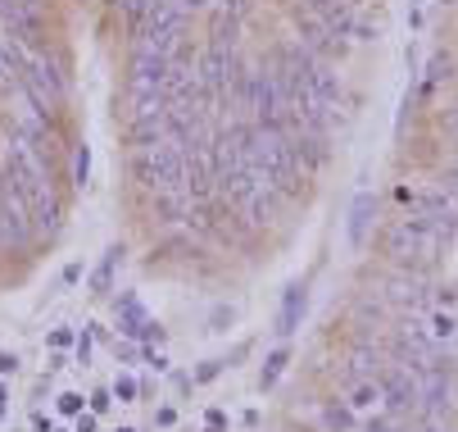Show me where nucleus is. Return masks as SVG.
Wrapping results in <instances>:
<instances>
[{
  "instance_id": "1",
  "label": "nucleus",
  "mask_w": 458,
  "mask_h": 432,
  "mask_svg": "<svg viewBox=\"0 0 458 432\" xmlns=\"http://www.w3.org/2000/svg\"><path fill=\"white\" fill-rule=\"evenodd\" d=\"M182 168H186V151H177L173 142L164 146H137L132 151V177L155 196L164 187H182Z\"/></svg>"
},
{
  "instance_id": "2",
  "label": "nucleus",
  "mask_w": 458,
  "mask_h": 432,
  "mask_svg": "<svg viewBox=\"0 0 458 432\" xmlns=\"http://www.w3.org/2000/svg\"><path fill=\"white\" fill-rule=\"evenodd\" d=\"M32 210L10 168H0V246H28L32 241Z\"/></svg>"
},
{
  "instance_id": "3",
  "label": "nucleus",
  "mask_w": 458,
  "mask_h": 432,
  "mask_svg": "<svg viewBox=\"0 0 458 432\" xmlns=\"http://www.w3.org/2000/svg\"><path fill=\"white\" fill-rule=\"evenodd\" d=\"M186 19H191V14H186L182 0H155L150 14H146V23H141V32H137V46L173 55V46L186 37Z\"/></svg>"
},
{
  "instance_id": "4",
  "label": "nucleus",
  "mask_w": 458,
  "mask_h": 432,
  "mask_svg": "<svg viewBox=\"0 0 458 432\" xmlns=\"http://www.w3.org/2000/svg\"><path fill=\"white\" fill-rule=\"evenodd\" d=\"M168 73H173V55L137 46L132 59H127V91H164Z\"/></svg>"
},
{
  "instance_id": "5",
  "label": "nucleus",
  "mask_w": 458,
  "mask_h": 432,
  "mask_svg": "<svg viewBox=\"0 0 458 432\" xmlns=\"http://www.w3.org/2000/svg\"><path fill=\"white\" fill-rule=\"evenodd\" d=\"M295 41L300 46H309L313 55H322V59H336V55H345V41L327 28V19L322 14H313V10H300L295 14Z\"/></svg>"
},
{
  "instance_id": "6",
  "label": "nucleus",
  "mask_w": 458,
  "mask_h": 432,
  "mask_svg": "<svg viewBox=\"0 0 458 432\" xmlns=\"http://www.w3.org/2000/svg\"><path fill=\"white\" fill-rule=\"evenodd\" d=\"M377 383H381L386 410H413V405H418V378L409 374L404 364H400V368H381Z\"/></svg>"
},
{
  "instance_id": "7",
  "label": "nucleus",
  "mask_w": 458,
  "mask_h": 432,
  "mask_svg": "<svg viewBox=\"0 0 458 432\" xmlns=\"http://www.w3.org/2000/svg\"><path fill=\"white\" fill-rule=\"evenodd\" d=\"M155 214H159L164 228L186 223V214H191V196H186V187H164V192H155Z\"/></svg>"
},
{
  "instance_id": "8",
  "label": "nucleus",
  "mask_w": 458,
  "mask_h": 432,
  "mask_svg": "<svg viewBox=\"0 0 458 432\" xmlns=\"http://www.w3.org/2000/svg\"><path fill=\"white\" fill-rule=\"evenodd\" d=\"M372 223H377V196H372V192H359V196H354V205H350V241H354V246H363Z\"/></svg>"
},
{
  "instance_id": "9",
  "label": "nucleus",
  "mask_w": 458,
  "mask_h": 432,
  "mask_svg": "<svg viewBox=\"0 0 458 432\" xmlns=\"http://www.w3.org/2000/svg\"><path fill=\"white\" fill-rule=\"evenodd\" d=\"M127 142H132V151H137V146H164V142H168V123H164V114L132 118V128H127Z\"/></svg>"
},
{
  "instance_id": "10",
  "label": "nucleus",
  "mask_w": 458,
  "mask_h": 432,
  "mask_svg": "<svg viewBox=\"0 0 458 432\" xmlns=\"http://www.w3.org/2000/svg\"><path fill=\"white\" fill-rule=\"evenodd\" d=\"M123 246H109L105 251V260L96 264V273L87 278V287H91V296H105V291H114V278H118V264H123Z\"/></svg>"
},
{
  "instance_id": "11",
  "label": "nucleus",
  "mask_w": 458,
  "mask_h": 432,
  "mask_svg": "<svg viewBox=\"0 0 458 432\" xmlns=\"http://www.w3.org/2000/svg\"><path fill=\"white\" fill-rule=\"evenodd\" d=\"M273 196H277L273 187H259V192L241 205V214L250 219V228H268V223H273V214H277V201H273Z\"/></svg>"
},
{
  "instance_id": "12",
  "label": "nucleus",
  "mask_w": 458,
  "mask_h": 432,
  "mask_svg": "<svg viewBox=\"0 0 458 432\" xmlns=\"http://www.w3.org/2000/svg\"><path fill=\"white\" fill-rule=\"evenodd\" d=\"M304 305H309L304 287H291V291H286V300H282V315H277V337H291V333L300 328V319H304Z\"/></svg>"
},
{
  "instance_id": "13",
  "label": "nucleus",
  "mask_w": 458,
  "mask_h": 432,
  "mask_svg": "<svg viewBox=\"0 0 458 432\" xmlns=\"http://www.w3.org/2000/svg\"><path fill=\"white\" fill-rule=\"evenodd\" d=\"M386 401H381V383L377 378H359L354 387H350V410L363 419V414H377Z\"/></svg>"
},
{
  "instance_id": "14",
  "label": "nucleus",
  "mask_w": 458,
  "mask_h": 432,
  "mask_svg": "<svg viewBox=\"0 0 458 432\" xmlns=\"http://www.w3.org/2000/svg\"><path fill=\"white\" fill-rule=\"evenodd\" d=\"M322 423H327V432H359V414L350 405H327Z\"/></svg>"
},
{
  "instance_id": "15",
  "label": "nucleus",
  "mask_w": 458,
  "mask_h": 432,
  "mask_svg": "<svg viewBox=\"0 0 458 432\" xmlns=\"http://www.w3.org/2000/svg\"><path fill=\"white\" fill-rule=\"evenodd\" d=\"M286 364H291V350H286V346H277V350L264 359V374H259V387H264V392H268V387H277V378L286 374Z\"/></svg>"
},
{
  "instance_id": "16",
  "label": "nucleus",
  "mask_w": 458,
  "mask_h": 432,
  "mask_svg": "<svg viewBox=\"0 0 458 432\" xmlns=\"http://www.w3.org/2000/svg\"><path fill=\"white\" fill-rule=\"evenodd\" d=\"M431 341H436V346L458 341V319H454L449 310H436V315H431Z\"/></svg>"
},
{
  "instance_id": "17",
  "label": "nucleus",
  "mask_w": 458,
  "mask_h": 432,
  "mask_svg": "<svg viewBox=\"0 0 458 432\" xmlns=\"http://www.w3.org/2000/svg\"><path fill=\"white\" fill-rule=\"evenodd\" d=\"M87 177H91V151L78 146V151H73V187H78V192H87Z\"/></svg>"
},
{
  "instance_id": "18",
  "label": "nucleus",
  "mask_w": 458,
  "mask_h": 432,
  "mask_svg": "<svg viewBox=\"0 0 458 432\" xmlns=\"http://www.w3.org/2000/svg\"><path fill=\"white\" fill-rule=\"evenodd\" d=\"M449 73H454V59H449V55H436V59H431V69H427V87L445 82Z\"/></svg>"
},
{
  "instance_id": "19",
  "label": "nucleus",
  "mask_w": 458,
  "mask_h": 432,
  "mask_svg": "<svg viewBox=\"0 0 458 432\" xmlns=\"http://www.w3.org/2000/svg\"><path fill=\"white\" fill-rule=\"evenodd\" d=\"M114 401H137V378H127V374H118V383H114Z\"/></svg>"
},
{
  "instance_id": "20",
  "label": "nucleus",
  "mask_w": 458,
  "mask_h": 432,
  "mask_svg": "<svg viewBox=\"0 0 458 432\" xmlns=\"http://www.w3.org/2000/svg\"><path fill=\"white\" fill-rule=\"evenodd\" d=\"M59 414H82V396L78 392H64L59 396Z\"/></svg>"
},
{
  "instance_id": "21",
  "label": "nucleus",
  "mask_w": 458,
  "mask_h": 432,
  "mask_svg": "<svg viewBox=\"0 0 458 432\" xmlns=\"http://www.w3.org/2000/svg\"><path fill=\"white\" fill-rule=\"evenodd\" d=\"M91 405H96V414H105V410L114 405V392H96V396H91Z\"/></svg>"
},
{
  "instance_id": "22",
  "label": "nucleus",
  "mask_w": 458,
  "mask_h": 432,
  "mask_svg": "<svg viewBox=\"0 0 458 432\" xmlns=\"http://www.w3.org/2000/svg\"><path fill=\"white\" fill-rule=\"evenodd\" d=\"M14 368H19V359H14L10 350H0V378H5V374H14Z\"/></svg>"
},
{
  "instance_id": "23",
  "label": "nucleus",
  "mask_w": 458,
  "mask_h": 432,
  "mask_svg": "<svg viewBox=\"0 0 458 432\" xmlns=\"http://www.w3.org/2000/svg\"><path fill=\"white\" fill-rule=\"evenodd\" d=\"M69 341H73L69 328H55V333H50V346H69Z\"/></svg>"
},
{
  "instance_id": "24",
  "label": "nucleus",
  "mask_w": 458,
  "mask_h": 432,
  "mask_svg": "<svg viewBox=\"0 0 458 432\" xmlns=\"http://www.w3.org/2000/svg\"><path fill=\"white\" fill-rule=\"evenodd\" d=\"M78 364H91V337L78 341Z\"/></svg>"
},
{
  "instance_id": "25",
  "label": "nucleus",
  "mask_w": 458,
  "mask_h": 432,
  "mask_svg": "<svg viewBox=\"0 0 458 432\" xmlns=\"http://www.w3.org/2000/svg\"><path fill=\"white\" fill-rule=\"evenodd\" d=\"M78 278H82V264H69V269H64V282H69V287H73Z\"/></svg>"
},
{
  "instance_id": "26",
  "label": "nucleus",
  "mask_w": 458,
  "mask_h": 432,
  "mask_svg": "<svg viewBox=\"0 0 458 432\" xmlns=\"http://www.w3.org/2000/svg\"><path fill=\"white\" fill-rule=\"evenodd\" d=\"M182 5H186V14H191V10H209L214 0H182Z\"/></svg>"
},
{
  "instance_id": "27",
  "label": "nucleus",
  "mask_w": 458,
  "mask_h": 432,
  "mask_svg": "<svg viewBox=\"0 0 458 432\" xmlns=\"http://www.w3.org/2000/svg\"><path fill=\"white\" fill-rule=\"evenodd\" d=\"M10 414V392H5V383H0V419Z\"/></svg>"
},
{
  "instance_id": "28",
  "label": "nucleus",
  "mask_w": 458,
  "mask_h": 432,
  "mask_svg": "<svg viewBox=\"0 0 458 432\" xmlns=\"http://www.w3.org/2000/svg\"><path fill=\"white\" fill-rule=\"evenodd\" d=\"M78 432H96V414H82V423H78Z\"/></svg>"
},
{
  "instance_id": "29",
  "label": "nucleus",
  "mask_w": 458,
  "mask_h": 432,
  "mask_svg": "<svg viewBox=\"0 0 458 432\" xmlns=\"http://www.w3.org/2000/svg\"><path fill=\"white\" fill-rule=\"evenodd\" d=\"M37 432H55V428H50V419H46V414H37Z\"/></svg>"
},
{
  "instance_id": "30",
  "label": "nucleus",
  "mask_w": 458,
  "mask_h": 432,
  "mask_svg": "<svg viewBox=\"0 0 458 432\" xmlns=\"http://www.w3.org/2000/svg\"><path fill=\"white\" fill-rule=\"evenodd\" d=\"M363 432H390V423H372V428H363Z\"/></svg>"
},
{
  "instance_id": "31",
  "label": "nucleus",
  "mask_w": 458,
  "mask_h": 432,
  "mask_svg": "<svg viewBox=\"0 0 458 432\" xmlns=\"http://www.w3.org/2000/svg\"><path fill=\"white\" fill-rule=\"evenodd\" d=\"M0 82H10V69H5V59H0Z\"/></svg>"
},
{
  "instance_id": "32",
  "label": "nucleus",
  "mask_w": 458,
  "mask_h": 432,
  "mask_svg": "<svg viewBox=\"0 0 458 432\" xmlns=\"http://www.w3.org/2000/svg\"><path fill=\"white\" fill-rule=\"evenodd\" d=\"M118 432H137V428H118Z\"/></svg>"
},
{
  "instance_id": "33",
  "label": "nucleus",
  "mask_w": 458,
  "mask_h": 432,
  "mask_svg": "<svg viewBox=\"0 0 458 432\" xmlns=\"http://www.w3.org/2000/svg\"><path fill=\"white\" fill-rule=\"evenodd\" d=\"M454 164H458V146H454Z\"/></svg>"
}]
</instances>
